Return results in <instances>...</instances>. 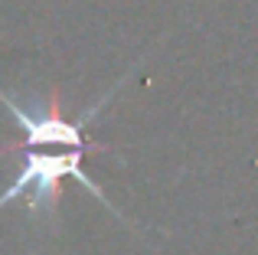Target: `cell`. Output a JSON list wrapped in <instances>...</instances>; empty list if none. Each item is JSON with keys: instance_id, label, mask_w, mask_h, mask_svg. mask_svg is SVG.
Returning <instances> with one entry per match:
<instances>
[{"instance_id": "1", "label": "cell", "mask_w": 258, "mask_h": 255, "mask_svg": "<svg viewBox=\"0 0 258 255\" xmlns=\"http://www.w3.org/2000/svg\"><path fill=\"white\" fill-rule=\"evenodd\" d=\"M23 164H20L17 177H13L10 186H4L0 193V210H7L10 203H17L20 197L26 200V216L33 223H52L56 219V203L62 197V183L66 180H76L79 186H85L101 206H105L111 216H118L121 223L127 226H138L134 219H127L111 200L105 197L98 183L85 173L82 160L85 151H72V147H23Z\"/></svg>"}]
</instances>
